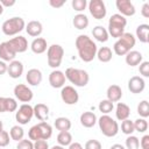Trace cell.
Wrapping results in <instances>:
<instances>
[{
    "label": "cell",
    "mask_w": 149,
    "mask_h": 149,
    "mask_svg": "<svg viewBox=\"0 0 149 149\" xmlns=\"http://www.w3.org/2000/svg\"><path fill=\"white\" fill-rule=\"evenodd\" d=\"M144 87H146V81L140 76H134L128 80V90L134 94L141 93L144 90Z\"/></svg>",
    "instance_id": "9a60e30c"
},
{
    "label": "cell",
    "mask_w": 149,
    "mask_h": 149,
    "mask_svg": "<svg viewBox=\"0 0 149 149\" xmlns=\"http://www.w3.org/2000/svg\"><path fill=\"white\" fill-rule=\"evenodd\" d=\"M88 23H90L88 17H87L85 14H83V13H79V14L74 15V17H73V20H72L73 27H74L76 29H78V30H83V29L87 28Z\"/></svg>",
    "instance_id": "4316f807"
},
{
    "label": "cell",
    "mask_w": 149,
    "mask_h": 149,
    "mask_svg": "<svg viewBox=\"0 0 149 149\" xmlns=\"http://www.w3.org/2000/svg\"><path fill=\"white\" fill-rule=\"evenodd\" d=\"M136 37L140 40V42L142 43H148L149 42V26L143 23V24H140L137 28H136Z\"/></svg>",
    "instance_id": "f546056e"
},
{
    "label": "cell",
    "mask_w": 149,
    "mask_h": 149,
    "mask_svg": "<svg viewBox=\"0 0 149 149\" xmlns=\"http://www.w3.org/2000/svg\"><path fill=\"white\" fill-rule=\"evenodd\" d=\"M0 149H1V148H0Z\"/></svg>",
    "instance_id": "6f0895ef"
},
{
    "label": "cell",
    "mask_w": 149,
    "mask_h": 149,
    "mask_svg": "<svg viewBox=\"0 0 149 149\" xmlns=\"http://www.w3.org/2000/svg\"><path fill=\"white\" fill-rule=\"evenodd\" d=\"M140 146L142 149H149V135H144L141 141H140Z\"/></svg>",
    "instance_id": "bcb514c9"
},
{
    "label": "cell",
    "mask_w": 149,
    "mask_h": 149,
    "mask_svg": "<svg viewBox=\"0 0 149 149\" xmlns=\"http://www.w3.org/2000/svg\"><path fill=\"white\" fill-rule=\"evenodd\" d=\"M64 3H65V0H50L49 1V5L54 8H61Z\"/></svg>",
    "instance_id": "7dc6e473"
},
{
    "label": "cell",
    "mask_w": 149,
    "mask_h": 149,
    "mask_svg": "<svg viewBox=\"0 0 149 149\" xmlns=\"http://www.w3.org/2000/svg\"><path fill=\"white\" fill-rule=\"evenodd\" d=\"M26 31L29 36H33V37H37L42 34L43 31V26L40 21H36V20H33V21H29L26 26Z\"/></svg>",
    "instance_id": "ffe728a7"
},
{
    "label": "cell",
    "mask_w": 149,
    "mask_h": 149,
    "mask_svg": "<svg viewBox=\"0 0 149 149\" xmlns=\"http://www.w3.org/2000/svg\"><path fill=\"white\" fill-rule=\"evenodd\" d=\"M14 95H15V98L19 101L24 102V104L29 102L33 99V97H34L33 91L27 85H24V84H17L14 87Z\"/></svg>",
    "instance_id": "8fae6325"
},
{
    "label": "cell",
    "mask_w": 149,
    "mask_h": 149,
    "mask_svg": "<svg viewBox=\"0 0 149 149\" xmlns=\"http://www.w3.org/2000/svg\"><path fill=\"white\" fill-rule=\"evenodd\" d=\"M136 43V38L130 33H123L113 45V50L118 56H126Z\"/></svg>",
    "instance_id": "7a4b0ae2"
},
{
    "label": "cell",
    "mask_w": 149,
    "mask_h": 149,
    "mask_svg": "<svg viewBox=\"0 0 149 149\" xmlns=\"http://www.w3.org/2000/svg\"><path fill=\"white\" fill-rule=\"evenodd\" d=\"M109 149H126V148H125L122 144H120V143H115V144H113Z\"/></svg>",
    "instance_id": "f5cc1de1"
},
{
    "label": "cell",
    "mask_w": 149,
    "mask_h": 149,
    "mask_svg": "<svg viewBox=\"0 0 149 149\" xmlns=\"http://www.w3.org/2000/svg\"><path fill=\"white\" fill-rule=\"evenodd\" d=\"M17 109V102L13 98L0 97V113L3 112H15Z\"/></svg>",
    "instance_id": "d6986e66"
},
{
    "label": "cell",
    "mask_w": 149,
    "mask_h": 149,
    "mask_svg": "<svg viewBox=\"0 0 149 149\" xmlns=\"http://www.w3.org/2000/svg\"><path fill=\"white\" fill-rule=\"evenodd\" d=\"M28 136H29V140L34 141V142L37 140H42V134H41V129H40L38 125H35L29 129Z\"/></svg>",
    "instance_id": "f35d334b"
},
{
    "label": "cell",
    "mask_w": 149,
    "mask_h": 149,
    "mask_svg": "<svg viewBox=\"0 0 149 149\" xmlns=\"http://www.w3.org/2000/svg\"><path fill=\"white\" fill-rule=\"evenodd\" d=\"M139 71H140V73H141L143 77L148 78V77H149V62H147V61L142 62V63L140 64V66H139Z\"/></svg>",
    "instance_id": "ee69618b"
},
{
    "label": "cell",
    "mask_w": 149,
    "mask_h": 149,
    "mask_svg": "<svg viewBox=\"0 0 149 149\" xmlns=\"http://www.w3.org/2000/svg\"><path fill=\"white\" fill-rule=\"evenodd\" d=\"M65 78L73 84L74 86L78 87H84L88 84L90 80V76L87 73V71L81 70V69H76V68H68L65 70Z\"/></svg>",
    "instance_id": "3957f363"
},
{
    "label": "cell",
    "mask_w": 149,
    "mask_h": 149,
    "mask_svg": "<svg viewBox=\"0 0 149 149\" xmlns=\"http://www.w3.org/2000/svg\"><path fill=\"white\" fill-rule=\"evenodd\" d=\"M130 115V108L128 105L123 104V102H118L116 108H115V116L119 121H123L127 120Z\"/></svg>",
    "instance_id": "484cf974"
},
{
    "label": "cell",
    "mask_w": 149,
    "mask_h": 149,
    "mask_svg": "<svg viewBox=\"0 0 149 149\" xmlns=\"http://www.w3.org/2000/svg\"><path fill=\"white\" fill-rule=\"evenodd\" d=\"M74 44L78 51V56L83 62L90 63L95 58L98 47L87 35H79L76 38Z\"/></svg>",
    "instance_id": "6da1fadb"
},
{
    "label": "cell",
    "mask_w": 149,
    "mask_h": 149,
    "mask_svg": "<svg viewBox=\"0 0 149 149\" xmlns=\"http://www.w3.org/2000/svg\"><path fill=\"white\" fill-rule=\"evenodd\" d=\"M141 14L143 17H149V3L144 2L142 8H141Z\"/></svg>",
    "instance_id": "c3c4849f"
},
{
    "label": "cell",
    "mask_w": 149,
    "mask_h": 149,
    "mask_svg": "<svg viewBox=\"0 0 149 149\" xmlns=\"http://www.w3.org/2000/svg\"><path fill=\"white\" fill-rule=\"evenodd\" d=\"M9 136H10V139L13 140V141H21L22 139H23V136H24V130H23V128L21 127V126H19V125H15V126H13L12 128H10V130H9Z\"/></svg>",
    "instance_id": "1f68e13d"
},
{
    "label": "cell",
    "mask_w": 149,
    "mask_h": 149,
    "mask_svg": "<svg viewBox=\"0 0 149 149\" xmlns=\"http://www.w3.org/2000/svg\"><path fill=\"white\" fill-rule=\"evenodd\" d=\"M127 24V19L120 14H113L108 21V35L119 38L123 33Z\"/></svg>",
    "instance_id": "5b68a950"
},
{
    "label": "cell",
    "mask_w": 149,
    "mask_h": 149,
    "mask_svg": "<svg viewBox=\"0 0 149 149\" xmlns=\"http://www.w3.org/2000/svg\"><path fill=\"white\" fill-rule=\"evenodd\" d=\"M137 113L143 119H146V118L149 116V102L147 100H142L137 105Z\"/></svg>",
    "instance_id": "e575fe53"
},
{
    "label": "cell",
    "mask_w": 149,
    "mask_h": 149,
    "mask_svg": "<svg viewBox=\"0 0 149 149\" xmlns=\"http://www.w3.org/2000/svg\"><path fill=\"white\" fill-rule=\"evenodd\" d=\"M85 149H102V146L98 140H88L85 143Z\"/></svg>",
    "instance_id": "7bdbcfd3"
},
{
    "label": "cell",
    "mask_w": 149,
    "mask_h": 149,
    "mask_svg": "<svg viewBox=\"0 0 149 149\" xmlns=\"http://www.w3.org/2000/svg\"><path fill=\"white\" fill-rule=\"evenodd\" d=\"M125 148L126 149H139L140 147V140L134 136V135H128V137L126 139V142H125Z\"/></svg>",
    "instance_id": "d590c367"
},
{
    "label": "cell",
    "mask_w": 149,
    "mask_h": 149,
    "mask_svg": "<svg viewBox=\"0 0 149 149\" xmlns=\"http://www.w3.org/2000/svg\"><path fill=\"white\" fill-rule=\"evenodd\" d=\"M8 43L10 44V47L13 48V50H14L16 54L24 52V51L28 49V41H27L26 37H23V36H21V35L10 38V40L8 41Z\"/></svg>",
    "instance_id": "5bb4252c"
},
{
    "label": "cell",
    "mask_w": 149,
    "mask_h": 149,
    "mask_svg": "<svg viewBox=\"0 0 149 149\" xmlns=\"http://www.w3.org/2000/svg\"><path fill=\"white\" fill-rule=\"evenodd\" d=\"M16 149H34V143L30 140H24L22 139L21 141L17 142Z\"/></svg>",
    "instance_id": "60d3db41"
},
{
    "label": "cell",
    "mask_w": 149,
    "mask_h": 149,
    "mask_svg": "<svg viewBox=\"0 0 149 149\" xmlns=\"http://www.w3.org/2000/svg\"><path fill=\"white\" fill-rule=\"evenodd\" d=\"M34 109V116H36L40 121H45L49 118V107L45 104H37L33 107Z\"/></svg>",
    "instance_id": "cb8c5ba5"
},
{
    "label": "cell",
    "mask_w": 149,
    "mask_h": 149,
    "mask_svg": "<svg viewBox=\"0 0 149 149\" xmlns=\"http://www.w3.org/2000/svg\"><path fill=\"white\" fill-rule=\"evenodd\" d=\"M101 63H108L112 57H113V52L112 49L108 47H101L100 49H98L97 51V56H95Z\"/></svg>",
    "instance_id": "f1b7e54d"
},
{
    "label": "cell",
    "mask_w": 149,
    "mask_h": 149,
    "mask_svg": "<svg viewBox=\"0 0 149 149\" xmlns=\"http://www.w3.org/2000/svg\"><path fill=\"white\" fill-rule=\"evenodd\" d=\"M64 56V49L59 44H51L48 47L47 50V59H48V65L52 69H57L63 61Z\"/></svg>",
    "instance_id": "52a82bcc"
},
{
    "label": "cell",
    "mask_w": 149,
    "mask_h": 149,
    "mask_svg": "<svg viewBox=\"0 0 149 149\" xmlns=\"http://www.w3.org/2000/svg\"><path fill=\"white\" fill-rule=\"evenodd\" d=\"M54 126L59 132H69L71 128V121H70V119H68L65 116H59L55 120Z\"/></svg>",
    "instance_id": "4dcf8cb0"
},
{
    "label": "cell",
    "mask_w": 149,
    "mask_h": 149,
    "mask_svg": "<svg viewBox=\"0 0 149 149\" xmlns=\"http://www.w3.org/2000/svg\"><path fill=\"white\" fill-rule=\"evenodd\" d=\"M134 122V129L139 133H144L147 129H148V121L143 118H140V119H136Z\"/></svg>",
    "instance_id": "8d00e7d4"
},
{
    "label": "cell",
    "mask_w": 149,
    "mask_h": 149,
    "mask_svg": "<svg viewBox=\"0 0 149 149\" xmlns=\"http://www.w3.org/2000/svg\"><path fill=\"white\" fill-rule=\"evenodd\" d=\"M33 116H34V109L29 104H22L15 113V119L19 122V125H27Z\"/></svg>",
    "instance_id": "9c48e42d"
},
{
    "label": "cell",
    "mask_w": 149,
    "mask_h": 149,
    "mask_svg": "<svg viewBox=\"0 0 149 149\" xmlns=\"http://www.w3.org/2000/svg\"><path fill=\"white\" fill-rule=\"evenodd\" d=\"M115 5H116L118 10L120 12L119 14L125 16V17L126 16H133L135 14V12H136L135 6L129 0H116Z\"/></svg>",
    "instance_id": "7c38bea8"
},
{
    "label": "cell",
    "mask_w": 149,
    "mask_h": 149,
    "mask_svg": "<svg viewBox=\"0 0 149 149\" xmlns=\"http://www.w3.org/2000/svg\"><path fill=\"white\" fill-rule=\"evenodd\" d=\"M57 142L62 147L70 146L72 143V135H71V133L70 132H59V134L57 135Z\"/></svg>",
    "instance_id": "d6a6232c"
},
{
    "label": "cell",
    "mask_w": 149,
    "mask_h": 149,
    "mask_svg": "<svg viewBox=\"0 0 149 149\" xmlns=\"http://www.w3.org/2000/svg\"><path fill=\"white\" fill-rule=\"evenodd\" d=\"M121 130H122V133L126 134V135H132V134L135 132V129H134V122L130 121L129 119L123 120V121L121 122Z\"/></svg>",
    "instance_id": "74e56055"
},
{
    "label": "cell",
    "mask_w": 149,
    "mask_h": 149,
    "mask_svg": "<svg viewBox=\"0 0 149 149\" xmlns=\"http://www.w3.org/2000/svg\"><path fill=\"white\" fill-rule=\"evenodd\" d=\"M7 72L10 78L16 79L20 78L23 73V64L20 61H12L9 62V65H7Z\"/></svg>",
    "instance_id": "e0dca14e"
},
{
    "label": "cell",
    "mask_w": 149,
    "mask_h": 149,
    "mask_svg": "<svg viewBox=\"0 0 149 149\" xmlns=\"http://www.w3.org/2000/svg\"><path fill=\"white\" fill-rule=\"evenodd\" d=\"M16 56V52L13 50L8 41L0 43V59L3 62H12L14 61Z\"/></svg>",
    "instance_id": "2e32d148"
},
{
    "label": "cell",
    "mask_w": 149,
    "mask_h": 149,
    "mask_svg": "<svg viewBox=\"0 0 149 149\" xmlns=\"http://www.w3.org/2000/svg\"><path fill=\"white\" fill-rule=\"evenodd\" d=\"M1 130H3V123H2V121L0 120V132Z\"/></svg>",
    "instance_id": "11a10c76"
},
{
    "label": "cell",
    "mask_w": 149,
    "mask_h": 149,
    "mask_svg": "<svg viewBox=\"0 0 149 149\" xmlns=\"http://www.w3.org/2000/svg\"><path fill=\"white\" fill-rule=\"evenodd\" d=\"M2 13H3V7H2V5L0 3V15H1Z\"/></svg>",
    "instance_id": "9f6ffc18"
},
{
    "label": "cell",
    "mask_w": 149,
    "mask_h": 149,
    "mask_svg": "<svg viewBox=\"0 0 149 149\" xmlns=\"http://www.w3.org/2000/svg\"><path fill=\"white\" fill-rule=\"evenodd\" d=\"M0 3L2 5V7H12L15 5V0H0Z\"/></svg>",
    "instance_id": "681fc988"
},
{
    "label": "cell",
    "mask_w": 149,
    "mask_h": 149,
    "mask_svg": "<svg viewBox=\"0 0 149 149\" xmlns=\"http://www.w3.org/2000/svg\"><path fill=\"white\" fill-rule=\"evenodd\" d=\"M26 28V23L24 20L20 16H14L10 17L8 20H6L2 26H1V30L5 35L7 36H14L17 35L19 33H21L23 29Z\"/></svg>",
    "instance_id": "8992f818"
},
{
    "label": "cell",
    "mask_w": 149,
    "mask_h": 149,
    "mask_svg": "<svg viewBox=\"0 0 149 149\" xmlns=\"http://www.w3.org/2000/svg\"><path fill=\"white\" fill-rule=\"evenodd\" d=\"M92 35L97 41H99L101 43L102 42H107L108 41V36H109L107 29L104 28L102 26H95L93 28V30H92Z\"/></svg>",
    "instance_id": "83f0119b"
},
{
    "label": "cell",
    "mask_w": 149,
    "mask_h": 149,
    "mask_svg": "<svg viewBox=\"0 0 149 149\" xmlns=\"http://www.w3.org/2000/svg\"><path fill=\"white\" fill-rule=\"evenodd\" d=\"M79 120H80L81 126L85 127V128H92L98 121L97 115L93 112H84V113H81Z\"/></svg>",
    "instance_id": "603a6c76"
},
{
    "label": "cell",
    "mask_w": 149,
    "mask_h": 149,
    "mask_svg": "<svg viewBox=\"0 0 149 149\" xmlns=\"http://www.w3.org/2000/svg\"><path fill=\"white\" fill-rule=\"evenodd\" d=\"M69 149H84V148H83V146L79 142H72L69 146Z\"/></svg>",
    "instance_id": "816d5d0a"
},
{
    "label": "cell",
    "mask_w": 149,
    "mask_h": 149,
    "mask_svg": "<svg viewBox=\"0 0 149 149\" xmlns=\"http://www.w3.org/2000/svg\"><path fill=\"white\" fill-rule=\"evenodd\" d=\"M143 62V56L140 51L136 50H130L127 55H126V63L129 66H136L139 64H141Z\"/></svg>",
    "instance_id": "d4e9b609"
},
{
    "label": "cell",
    "mask_w": 149,
    "mask_h": 149,
    "mask_svg": "<svg viewBox=\"0 0 149 149\" xmlns=\"http://www.w3.org/2000/svg\"><path fill=\"white\" fill-rule=\"evenodd\" d=\"M113 108H114L113 102L109 101V100H107V99L101 100V101L99 102V105H98V109H99L102 114H108V113H111V112L113 111Z\"/></svg>",
    "instance_id": "836d02e7"
},
{
    "label": "cell",
    "mask_w": 149,
    "mask_h": 149,
    "mask_svg": "<svg viewBox=\"0 0 149 149\" xmlns=\"http://www.w3.org/2000/svg\"><path fill=\"white\" fill-rule=\"evenodd\" d=\"M42 79H43L42 72H41L38 69H35V68L28 70V72H27V74H26V80H27V83H28L29 85H31V86H38V85L41 84Z\"/></svg>",
    "instance_id": "ac0fdd59"
},
{
    "label": "cell",
    "mask_w": 149,
    "mask_h": 149,
    "mask_svg": "<svg viewBox=\"0 0 149 149\" xmlns=\"http://www.w3.org/2000/svg\"><path fill=\"white\" fill-rule=\"evenodd\" d=\"M6 72H7V64H6V62L0 59V76L5 74Z\"/></svg>",
    "instance_id": "f907efd6"
},
{
    "label": "cell",
    "mask_w": 149,
    "mask_h": 149,
    "mask_svg": "<svg viewBox=\"0 0 149 149\" xmlns=\"http://www.w3.org/2000/svg\"><path fill=\"white\" fill-rule=\"evenodd\" d=\"M65 74L61 70H54L49 74V84L54 88H61L65 84Z\"/></svg>",
    "instance_id": "4fadbf2b"
},
{
    "label": "cell",
    "mask_w": 149,
    "mask_h": 149,
    "mask_svg": "<svg viewBox=\"0 0 149 149\" xmlns=\"http://www.w3.org/2000/svg\"><path fill=\"white\" fill-rule=\"evenodd\" d=\"M88 10L95 20H102L107 14L106 5L102 0H91L88 2Z\"/></svg>",
    "instance_id": "ba28073f"
},
{
    "label": "cell",
    "mask_w": 149,
    "mask_h": 149,
    "mask_svg": "<svg viewBox=\"0 0 149 149\" xmlns=\"http://www.w3.org/2000/svg\"><path fill=\"white\" fill-rule=\"evenodd\" d=\"M71 6L76 12H83L87 6V1L86 0H72Z\"/></svg>",
    "instance_id": "ab89813d"
},
{
    "label": "cell",
    "mask_w": 149,
    "mask_h": 149,
    "mask_svg": "<svg viewBox=\"0 0 149 149\" xmlns=\"http://www.w3.org/2000/svg\"><path fill=\"white\" fill-rule=\"evenodd\" d=\"M98 125L99 128L101 130V133L106 136V137H113L119 133V125L118 122L109 116L108 114H102L99 119H98Z\"/></svg>",
    "instance_id": "277c9868"
},
{
    "label": "cell",
    "mask_w": 149,
    "mask_h": 149,
    "mask_svg": "<svg viewBox=\"0 0 149 149\" xmlns=\"http://www.w3.org/2000/svg\"><path fill=\"white\" fill-rule=\"evenodd\" d=\"M10 136H9V133H7L6 130H1L0 132V148L2 147H6L9 144V140Z\"/></svg>",
    "instance_id": "b9f144b4"
},
{
    "label": "cell",
    "mask_w": 149,
    "mask_h": 149,
    "mask_svg": "<svg viewBox=\"0 0 149 149\" xmlns=\"http://www.w3.org/2000/svg\"><path fill=\"white\" fill-rule=\"evenodd\" d=\"M51 149H64V147H62V146H54V147H51Z\"/></svg>",
    "instance_id": "db71d44e"
},
{
    "label": "cell",
    "mask_w": 149,
    "mask_h": 149,
    "mask_svg": "<svg viewBox=\"0 0 149 149\" xmlns=\"http://www.w3.org/2000/svg\"><path fill=\"white\" fill-rule=\"evenodd\" d=\"M34 149H49V143L47 140H37L34 142Z\"/></svg>",
    "instance_id": "f6af8a7d"
},
{
    "label": "cell",
    "mask_w": 149,
    "mask_h": 149,
    "mask_svg": "<svg viewBox=\"0 0 149 149\" xmlns=\"http://www.w3.org/2000/svg\"><path fill=\"white\" fill-rule=\"evenodd\" d=\"M30 49L34 54L36 55H40V54H43L48 50V45H47V40L43 38V37H36L31 44H30Z\"/></svg>",
    "instance_id": "44dd1931"
},
{
    "label": "cell",
    "mask_w": 149,
    "mask_h": 149,
    "mask_svg": "<svg viewBox=\"0 0 149 149\" xmlns=\"http://www.w3.org/2000/svg\"><path fill=\"white\" fill-rule=\"evenodd\" d=\"M61 98L63 100V102H65L66 105H76L79 100V94L76 91L74 87L68 85V86H63L61 90Z\"/></svg>",
    "instance_id": "30bf717a"
},
{
    "label": "cell",
    "mask_w": 149,
    "mask_h": 149,
    "mask_svg": "<svg viewBox=\"0 0 149 149\" xmlns=\"http://www.w3.org/2000/svg\"><path fill=\"white\" fill-rule=\"evenodd\" d=\"M106 95H107V100H109L112 102H118L122 98V90L119 85L113 84V85L108 86Z\"/></svg>",
    "instance_id": "7402d4cb"
}]
</instances>
